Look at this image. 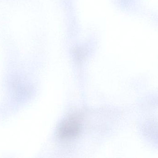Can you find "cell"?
<instances>
[{
  "label": "cell",
  "instance_id": "cell-1",
  "mask_svg": "<svg viewBox=\"0 0 158 158\" xmlns=\"http://www.w3.org/2000/svg\"><path fill=\"white\" fill-rule=\"evenodd\" d=\"M80 129L79 118L77 116L72 115L63 122L59 130V134L63 138H71L77 135Z\"/></svg>",
  "mask_w": 158,
  "mask_h": 158
}]
</instances>
